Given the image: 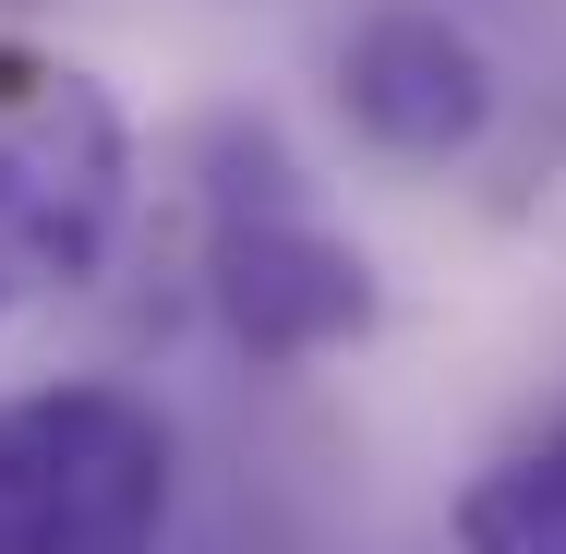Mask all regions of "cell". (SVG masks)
Segmentation results:
<instances>
[{
    "label": "cell",
    "instance_id": "obj_1",
    "mask_svg": "<svg viewBox=\"0 0 566 554\" xmlns=\"http://www.w3.org/2000/svg\"><path fill=\"white\" fill-rule=\"evenodd\" d=\"M133 229V121L85 61L0 49V337L73 302Z\"/></svg>",
    "mask_w": 566,
    "mask_h": 554
},
{
    "label": "cell",
    "instance_id": "obj_2",
    "mask_svg": "<svg viewBox=\"0 0 566 554\" xmlns=\"http://www.w3.org/2000/svg\"><path fill=\"white\" fill-rule=\"evenodd\" d=\"M181 446L133 386L0 398V554H157Z\"/></svg>",
    "mask_w": 566,
    "mask_h": 554
},
{
    "label": "cell",
    "instance_id": "obj_3",
    "mask_svg": "<svg viewBox=\"0 0 566 554\" xmlns=\"http://www.w3.org/2000/svg\"><path fill=\"white\" fill-rule=\"evenodd\" d=\"M218 194H206V302L253 362H326L349 337H374L386 290H374V253L338 241L290 194L277 145L253 133V181H241V145H218Z\"/></svg>",
    "mask_w": 566,
    "mask_h": 554
},
{
    "label": "cell",
    "instance_id": "obj_4",
    "mask_svg": "<svg viewBox=\"0 0 566 554\" xmlns=\"http://www.w3.org/2000/svg\"><path fill=\"white\" fill-rule=\"evenodd\" d=\"M506 61H494V36L447 12V0H374L361 24L338 36V109L349 133L374 145V157H398V169H458V157H482L494 145V121H506Z\"/></svg>",
    "mask_w": 566,
    "mask_h": 554
},
{
    "label": "cell",
    "instance_id": "obj_5",
    "mask_svg": "<svg viewBox=\"0 0 566 554\" xmlns=\"http://www.w3.org/2000/svg\"><path fill=\"white\" fill-rule=\"evenodd\" d=\"M458 554H566V422L518 435L470 470L458 494Z\"/></svg>",
    "mask_w": 566,
    "mask_h": 554
},
{
    "label": "cell",
    "instance_id": "obj_6",
    "mask_svg": "<svg viewBox=\"0 0 566 554\" xmlns=\"http://www.w3.org/2000/svg\"><path fill=\"white\" fill-rule=\"evenodd\" d=\"M470 24H506L518 49H543V73H566V0H447Z\"/></svg>",
    "mask_w": 566,
    "mask_h": 554
}]
</instances>
